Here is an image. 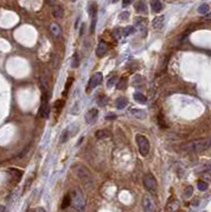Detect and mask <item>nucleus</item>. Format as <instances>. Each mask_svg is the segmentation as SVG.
Masks as SVG:
<instances>
[{
  "label": "nucleus",
  "mask_w": 211,
  "mask_h": 212,
  "mask_svg": "<svg viewBox=\"0 0 211 212\" xmlns=\"http://www.w3.org/2000/svg\"><path fill=\"white\" fill-rule=\"evenodd\" d=\"M211 149V137L205 139H199V140H194L187 143L184 146V150L188 152H194V153H199V152L207 151Z\"/></svg>",
  "instance_id": "nucleus-1"
},
{
  "label": "nucleus",
  "mask_w": 211,
  "mask_h": 212,
  "mask_svg": "<svg viewBox=\"0 0 211 212\" xmlns=\"http://www.w3.org/2000/svg\"><path fill=\"white\" fill-rule=\"evenodd\" d=\"M73 173L77 176V178L81 181H83L85 185L90 186L92 185V176L90 174V171L83 164H75L72 168Z\"/></svg>",
  "instance_id": "nucleus-2"
},
{
  "label": "nucleus",
  "mask_w": 211,
  "mask_h": 212,
  "mask_svg": "<svg viewBox=\"0 0 211 212\" xmlns=\"http://www.w3.org/2000/svg\"><path fill=\"white\" fill-rule=\"evenodd\" d=\"M71 204L74 207L75 210H77V211H82L85 209L86 200H85V197H84L83 192L80 189H75L74 191H73V196L71 197Z\"/></svg>",
  "instance_id": "nucleus-3"
},
{
  "label": "nucleus",
  "mask_w": 211,
  "mask_h": 212,
  "mask_svg": "<svg viewBox=\"0 0 211 212\" xmlns=\"http://www.w3.org/2000/svg\"><path fill=\"white\" fill-rule=\"evenodd\" d=\"M136 142L137 145H138L140 155L143 156V157L148 156V154L150 153V141L148 140V138L145 136H143V135L139 134L136 136Z\"/></svg>",
  "instance_id": "nucleus-4"
},
{
  "label": "nucleus",
  "mask_w": 211,
  "mask_h": 212,
  "mask_svg": "<svg viewBox=\"0 0 211 212\" xmlns=\"http://www.w3.org/2000/svg\"><path fill=\"white\" fill-rule=\"evenodd\" d=\"M143 185L145 187L146 190H148L150 192H156L157 190V181L155 179V177L153 176L151 173L146 174L143 177Z\"/></svg>",
  "instance_id": "nucleus-5"
},
{
  "label": "nucleus",
  "mask_w": 211,
  "mask_h": 212,
  "mask_svg": "<svg viewBox=\"0 0 211 212\" xmlns=\"http://www.w3.org/2000/svg\"><path fill=\"white\" fill-rule=\"evenodd\" d=\"M39 113L44 119H48L49 113H50V107H49L48 99H47L45 91H44V95H43V97H42V104H40Z\"/></svg>",
  "instance_id": "nucleus-6"
},
{
  "label": "nucleus",
  "mask_w": 211,
  "mask_h": 212,
  "mask_svg": "<svg viewBox=\"0 0 211 212\" xmlns=\"http://www.w3.org/2000/svg\"><path fill=\"white\" fill-rule=\"evenodd\" d=\"M102 81H103V74L101 73V72H96V73L90 78L89 83H88V87H89L90 89L96 88L97 86H99V85L102 83Z\"/></svg>",
  "instance_id": "nucleus-7"
},
{
  "label": "nucleus",
  "mask_w": 211,
  "mask_h": 212,
  "mask_svg": "<svg viewBox=\"0 0 211 212\" xmlns=\"http://www.w3.org/2000/svg\"><path fill=\"white\" fill-rule=\"evenodd\" d=\"M98 115H99L98 109H97V108H91L85 115L86 122H87L88 124H94V122L97 121V119H98Z\"/></svg>",
  "instance_id": "nucleus-8"
},
{
  "label": "nucleus",
  "mask_w": 211,
  "mask_h": 212,
  "mask_svg": "<svg viewBox=\"0 0 211 212\" xmlns=\"http://www.w3.org/2000/svg\"><path fill=\"white\" fill-rule=\"evenodd\" d=\"M142 204H143V208L145 211H154L155 206L154 202H153V198L150 195H144L143 200H142Z\"/></svg>",
  "instance_id": "nucleus-9"
},
{
  "label": "nucleus",
  "mask_w": 211,
  "mask_h": 212,
  "mask_svg": "<svg viewBox=\"0 0 211 212\" xmlns=\"http://www.w3.org/2000/svg\"><path fill=\"white\" fill-rule=\"evenodd\" d=\"M52 15L55 18H62L64 15V8L61 4L55 3L54 5H52Z\"/></svg>",
  "instance_id": "nucleus-10"
},
{
  "label": "nucleus",
  "mask_w": 211,
  "mask_h": 212,
  "mask_svg": "<svg viewBox=\"0 0 211 212\" xmlns=\"http://www.w3.org/2000/svg\"><path fill=\"white\" fill-rule=\"evenodd\" d=\"M134 6H135V10L138 13H141V14H146V13H148V6H146V3L143 0H138V1L134 4Z\"/></svg>",
  "instance_id": "nucleus-11"
},
{
  "label": "nucleus",
  "mask_w": 211,
  "mask_h": 212,
  "mask_svg": "<svg viewBox=\"0 0 211 212\" xmlns=\"http://www.w3.org/2000/svg\"><path fill=\"white\" fill-rule=\"evenodd\" d=\"M107 52V45L105 42H100L98 45V48H97V55L99 57H103Z\"/></svg>",
  "instance_id": "nucleus-12"
},
{
  "label": "nucleus",
  "mask_w": 211,
  "mask_h": 212,
  "mask_svg": "<svg viewBox=\"0 0 211 212\" xmlns=\"http://www.w3.org/2000/svg\"><path fill=\"white\" fill-rule=\"evenodd\" d=\"M151 8L155 13H158L162 10V3L160 0H151Z\"/></svg>",
  "instance_id": "nucleus-13"
},
{
  "label": "nucleus",
  "mask_w": 211,
  "mask_h": 212,
  "mask_svg": "<svg viewBox=\"0 0 211 212\" xmlns=\"http://www.w3.org/2000/svg\"><path fill=\"white\" fill-rule=\"evenodd\" d=\"M50 32L53 36H60L62 33V30H61V27L57 25L56 22H52L50 23Z\"/></svg>",
  "instance_id": "nucleus-14"
},
{
  "label": "nucleus",
  "mask_w": 211,
  "mask_h": 212,
  "mask_svg": "<svg viewBox=\"0 0 211 212\" xmlns=\"http://www.w3.org/2000/svg\"><path fill=\"white\" fill-rule=\"evenodd\" d=\"M131 113H132V115L134 116L135 118H137V119L143 120L146 118V113L144 110H141V109H136V108L132 109Z\"/></svg>",
  "instance_id": "nucleus-15"
},
{
  "label": "nucleus",
  "mask_w": 211,
  "mask_h": 212,
  "mask_svg": "<svg viewBox=\"0 0 211 212\" xmlns=\"http://www.w3.org/2000/svg\"><path fill=\"white\" fill-rule=\"evenodd\" d=\"M128 104V101L126 98H119V99L117 100V102H116V106H117L118 109H123L124 107H126V105Z\"/></svg>",
  "instance_id": "nucleus-16"
},
{
  "label": "nucleus",
  "mask_w": 211,
  "mask_h": 212,
  "mask_svg": "<svg viewBox=\"0 0 211 212\" xmlns=\"http://www.w3.org/2000/svg\"><path fill=\"white\" fill-rule=\"evenodd\" d=\"M209 11H210V5L207 3L201 4V5L199 6V8H197V12L202 15H206L207 13H209Z\"/></svg>",
  "instance_id": "nucleus-17"
},
{
  "label": "nucleus",
  "mask_w": 211,
  "mask_h": 212,
  "mask_svg": "<svg viewBox=\"0 0 211 212\" xmlns=\"http://www.w3.org/2000/svg\"><path fill=\"white\" fill-rule=\"evenodd\" d=\"M134 99L136 102H138V103H141V104H144L146 103V101H148V99H146V97L144 95H142V93H136L134 95Z\"/></svg>",
  "instance_id": "nucleus-18"
},
{
  "label": "nucleus",
  "mask_w": 211,
  "mask_h": 212,
  "mask_svg": "<svg viewBox=\"0 0 211 212\" xmlns=\"http://www.w3.org/2000/svg\"><path fill=\"white\" fill-rule=\"evenodd\" d=\"M71 205V196L69 194H66L65 197L63 198V203H62V208L63 209H66L68 208Z\"/></svg>",
  "instance_id": "nucleus-19"
},
{
  "label": "nucleus",
  "mask_w": 211,
  "mask_h": 212,
  "mask_svg": "<svg viewBox=\"0 0 211 212\" xmlns=\"http://www.w3.org/2000/svg\"><path fill=\"white\" fill-rule=\"evenodd\" d=\"M109 136V133L107 132L106 130H100L98 132H96V137L98 139H104V138H107Z\"/></svg>",
  "instance_id": "nucleus-20"
},
{
  "label": "nucleus",
  "mask_w": 211,
  "mask_h": 212,
  "mask_svg": "<svg viewBox=\"0 0 211 212\" xmlns=\"http://www.w3.org/2000/svg\"><path fill=\"white\" fill-rule=\"evenodd\" d=\"M107 97L106 96H104V95H101L100 97L97 99V104H98L99 106H101V107H103V106H105L106 105V103H107Z\"/></svg>",
  "instance_id": "nucleus-21"
},
{
  "label": "nucleus",
  "mask_w": 211,
  "mask_h": 212,
  "mask_svg": "<svg viewBox=\"0 0 211 212\" xmlns=\"http://www.w3.org/2000/svg\"><path fill=\"white\" fill-rule=\"evenodd\" d=\"M97 12H98V6H97L96 3L90 4L89 6V15L91 18H96L97 16Z\"/></svg>",
  "instance_id": "nucleus-22"
},
{
  "label": "nucleus",
  "mask_w": 211,
  "mask_h": 212,
  "mask_svg": "<svg viewBox=\"0 0 211 212\" xmlns=\"http://www.w3.org/2000/svg\"><path fill=\"white\" fill-rule=\"evenodd\" d=\"M163 16H159V17H156V18L153 20V27L154 28H161L162 25V22H163Z\"/></svg>",
  "instance_id": "nucleus-23"
},
{
  "label": "nucleus",
  "mask_w": 211,
  "mask_h": 212,
  "mask_svg": "<svg viewBox=\"0 0 211 212\" xmlns=\"http://www.w3.org/2000/svg\"><path fill=\"white\" fill-rule=\"evenodd\" d=\"M135 32V28L132 27V25H128V27H125L124 30L122 31V35L123 36H128L131 34H133Z\"/></svg>",
  "instance_id": "nucleus-24"
},
{
  "label": "nucleus",
  "mask_w": 211,
  "mask_h": 212,
  "mask_svg": "<svg viewBox=\"0 0 211 212\" xmlns=\"http://www.w3.org/2000/svg\"><path fill=\"white\" fill-rule=\"evenodd\" d=\"M79 65H80L79 55H77V53H74L72 56V63H71V66H72L73 68H77V67H79Z\"/></svg>",
  "instance_id": "nucleus-25"
},
{
  "label": "nucleus",
  "mask_w": 211,
  "mask_h": 212,
  "mask_svg": "<svg viewBox=\"0 0 211 212\" xmlns=\"http://www.w3.org/2000/svg\"><path fill=\"white\" fill-rule=\"evenodd\" d=\"M197 188H199V191H206L208 189V183H205V181H199Z\"/></svg>",
  "instance_id": "nucleus-26"
},
{
  "label": "nucleus",
  "mask_w": 211,
  "mask_h": 212,
  "mask_svg": "<svg viewBox=\"0 0 211 212\" xmlns=\"http://www.w3.org/2000/svg\"><path fill=\"white\" fill-rule=\"evenodd\" d=\"M69 130H64V133H63V135H62V138H61V142L62 143H64V142H66V141L69 139Z\"/></svg>",
  "instance_id": "nucleus-27"
},
{
  "label": "nucleus",
  "mask_w": 211,
  "mask_h": 212,
  "mask_svg": "<svg viewBox=\"0 0 211 212\" xmlns=\"http://www.w3.org/2000/svg\"><path fill=\"white\" fill-rule=\"evenodd\" d=\"M184 194L186 197H190V196H192L193 194V187H191V186H189V187H187L186 189H185L184 191Z\"/></svg>",
  "instance_id": "nucleus-28"
},
{
  "label": "nucleus",
  "mask_w": 211,
  "mask_h": 212,
  "mask_svg": "<svg viewBox=\"0 0 211 212\" xmlns=\"http://www.w3.org/2000/svg\"><path fill=\"white\" fill-rule=\"evenodd\" d=\"M125 85H126V79L122 78L121 81L119 82V84L117 85V88L118 89H123L124 87H125Z\"/></svg>",
  "instance_id": "nucleus-29"
},
{
  "label": "nucleus",
  "mask_w": 211,
  "mask_h": 212,
  "mask_svg": "<svg viewBox=\"0 0 211 212\" xmlns=\"http://www.w3.org/2000/svg\"><path fill=\"white\" fill-rule=\"evenodd\" d=\"M63 105H64V101H63V100H59V101L55 102L54 107H55V109H56V110H60V109L63 107Z\"/></svg>",
  "instance_id": "nucleus-30"
},
{
  "label": "nucleus",
  "mask_w": 211,
  "mask_h": 212,
  "mask_svg": "<svg viewBox=\"0 0 211 212\" xmlns=\"http://www.w3.org/2000/svg\"><path fill=\"white\" fill-rule=\"evenodd\" d=\"M116 83V76H111L108 81H107V86L108 87H111L114 86V84Z\"/></svg>",
  "instance_id": "nucleus-31"
},
{
  "label": "nucleus",
  "mask_w": 211,
  "mask_h": 212,
  "mask_svg": "<svg viewBox=\"0 0 211 212\" xmlns=\"http://www.w3.org/2000/svg\"><path fill=\"white\" fill-rule=\"evenodd\" d=\"M128 16H130V13L125 11V12H123V13H121V14H120L119 18L121 19V20H124V19H128Z\"/></svg>",
  "instance_id": "nucleus-32"
},
{
  "label": "nucleus",
  "mask_w": 211,
  "mask_h": 212,
  "mask_svg": "<svg viewBox=\"0 0 211 212\" xmlns=\"http://www.w3.org/2000/svg\"><path fill=\"white\" fill-rule=\"evenodd\" d=\"M73 83V78H69L68 79V81H67V84H66V91L68 90V89L70 88V85Z\"/></svg>",
  "instance_id": "nucleus-33"
},
{
  "label": "nucleus",
  "mask_w": 211,
  "mask_h": 212,
  "mask_svg": "<svg viewBox=\"0 0 211 212\" xmlns=\"http://www.w3.org/2000/svg\"><path fill=\"white\" fill-rule=\"evenodd\" d=\"M119 32H120V30H119V29L115 30V31H114V36H115V37H117V38H119V37H120Z\"/></svg>",
  "instance_id": "nucleus-34"
},
{
  "label": "nucleus",
  "mask_w": 211,
  "mask_h": 212,
  "mask_svg": "<svg viewBox=\"0 0 211 212\" xmlns=\"http://www.w3.org/2000/svg\"><path fill=\"white\" fill-rule=\"evenodd\" d=\"M46 1L48 2V3L50 4L51 6H52V5H54V4L56 3V0H46Z\"/></svg>",
  "instance_id": "nucleus-35"
},
{
  "label": "nucleus",
  "mask_w": 211,
  "mask_h": 212,
  "mask_svg": "<svg viewBox=\"0 0 211 212\" xmlns=\"http://www.w3.org/2000/svg\"><path fill=\"white\" fill-rule=\"evenodd\" d=\"M205 19H207V20H211V12L207 13V14L205 15Z\"/></svg>",
  "instance_id": "nucleus-36"
},
{
  "label": "nucleus",
  "mask_w": 211,
  "mask_h": 212,
  "mask_svg": "<svg viewBox=\"0 0 211 212\" xmlns=\"http://www.w3.org/2000/svg\"><path fill=\"white\" fill-rule=\"evenodd\" d=\"M6 210V208L4 206H2V205H0V212H2V211H5Z\"/></svg>",
  "instance_id": "nucleus-37"
},
{
  "label": "nucleus",
  "mask_w": 211,
  "mask_h": 212,
  "mask_svg": "<svg viewBox=\"0 0 211 212\" xmlns=\"http://www.w3.org/2000/svg\"><path fill=\"white\" fill-rule=\"evenodd\" d=\"M35 211H45V209H43V208H37V209H35Z\"/></svg>",
  "instance_id": "nucleus-38"
},
{
  "label": "nucleus",
  "mask_w": 211,
  "mask_h": 212,
  "mask_svg": "<svg viewBox=\"0 0 211 212\" xmlns=\"http://www.w3.org/2000/svg\"><path fill=\"white\" fill-rule=\"evenodd\" d=\"M70 1H72V2H74V1H75V0H70Z\"/></svg>",
  "instance_id": "nucleus-39"
}]
</instances>
